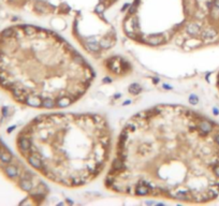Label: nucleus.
<instances>
[{"mask_svg": "<svg viewBox=\"0 0 219 206\" xmlns=\"http://www.w3.org/2000/svg\"><path fill=\"white\" fill-rule=\"evenodd\" d=\"M0 159H1L2 162L9 163L11 161V159H12V157H11L10 153H7V151H1V153H0Z\"/></svg>", "mask_w": 219, "mask_h": 206, "instance_id": "dca6fc26", "label": "nucleus"}, {"mask_svg": "<svg viewBox=\"0 0 219 206\" xmlns=\"http://www.w3.org/2000/svg\"><path fill=\"white\" fill-rule=\"evenodd\" d=\"M104 4H98L96 7V12L97 13H102L103 11H104Z\"/></svg>", "mask_w": 219, "mask_h": 206, "instance_id": "412c9836", "label": "nucleus"}, {"mask_svg": "<svg viewBox=\"0 0 219 206\" xmlns=\"http://www.w3.org/2000/svg\"><path fill=\"white\" fill-rule=\"evenodd\" d=\"M0 153H1V150H0Z\"/></svg>", "mask_w": 219, "mask_h": 206, "instance_id": "c85d7f7f", "label": "nucleus"}, {"mask_svg": "<svg viewBox=\"0 0 219 206\" xmlns=\"http://www.w3.org/2000/svg\"><path fill=\"white\" fill-rule=\"evenodd\" d=\"M56 104H55V101L51 98H44L42 99V107H45V109H53Z\"/></svg>", "mask_w": 219, "mask_h": 206, "instance_id": "ddd939ff", "label": "nucleus"}, {"mask_svg": "<svg viewBox=\"0 0 219 206\" xmlns=\"http://www.w3.org/2000/svg\"><path fill=\"white\" fill-rule=\"evenodd\" d=\"M74 59H75V62L80 63V64H84L85 61H84V58L81 56L80 54H74Z\"/></svg>", "mask_w": 219, "mask_h": 206, "instance_id": "aec40b11", "label": "nucleus"}, {"mask_svg": "<svg viewBox=\"0 0 219 206\" xmlns=\"http://www.w3.org/2000/svg\"><path fill=\"white\" fill-rule=\"evenodd\" d=\"M215 142L217 145H219V134H217V135L215 136Z\"/></svg>", "mask_w": 219, "mask_h": 206, "instance_id": "393cba45", "label": "nucleus"}, {"mask_svg": "<svg viewBox=\"0 0 219 206\" xmlns=\"http://www.w3.org/2000/svg\"><path fill=\"white\" fill-rule=\"evenodd\" d=\"M86 45L88 47V50H91V52H99V50L101 48L99 45V43L96 42V39L93 37H89L86 39Z\"/></svg>", "mask_w": 219, "mask_h": 206, "instance_id": "423d86ee", "label": "nucleus"}, {"mask_svg": "<svg viewBox=\"0 0 219 206\" xmlns=\"http://www.w3.org/2000/svg\"><path fill=\"white\" fill-rule=\"evenodd\" d=\"M186 31L190 36H197L200 33L201 29H200V26H198L197 24H189L186 27Z\"/></svg>", "mask_w": 219, "mask_h": 206, "instance_id": "9d476101", "label": "nucleus"}, {"mask_svg": "<svg viewBox=\"0 0 219 206\" xmlns=\"http://www.w3.org/2000/svg\"><path fill=\"white\" fill-rule=\"evenodd\" d=\"M141 90H142V88H141V86L138 85V84H132V85H130V87H129V92L131 93V95H139V93L141 92Z\"/></svg>", "mask_w": 219, "mask_h": 206, "instance_id": "2eb2a0df", "label": "nucleus"}, {"mask_svg": "<svg viewBox=\"0 0 219 206\" xmlns=\"http://www.w3.org/2000/svg\"><path fill=\"white\" fill-rule=\"evenodd\" d=\"M189 101H190V103H192V104H196L197 102H198V98H197L196 96H190V98H189Z\"/></svg>", "mask_w": 219, "mask_h": 206, "instance_id": "5701e85b", "label": "nucleus"}, {"mask_svg": "<svg viewBox=\"0 0 219 206\" xmlns=\"http://www.w3.org/2000/svg\"><path fill=\"white\" fill-rule=\"evenodd\" d=\"M99 45L103 50H107V48H110V47L112 46V41H111V39H109V38H103L102 40L100 41Z\"/></svg>", "mask_w": 219, "mask_h": 206, "instance_id": "4468645a", "label": "nucleus"}, {"mask_svg": "<svg viewBox=\"0 0 219 206\" xmlns=\"http://www.w3.org/2000/svg\"><path fill=\"white\" fill-rule=\"evenodd\" d=\"M28 161H29L30 165L33 166L34 169H36V170L43 169V163H42V161H41L40 157L38 156V153H32V155H30V156L28 157Z\"/></svg>", "mask_w": 219, "mask_h": 206, "instance_id": "f257e3e1", "label": "nucleus"}, {"mask_svg": "<svg viewBox=\"0 0 219 206\" xmlns=\"http://www.w3.org/2000/svg\"><path fill=\"white\" fill-rule=\"evenodd\" d=\"M25 103L32 107H42V100H41L40 97L38 96H27L26 100H25Z\"/></svg>", "mask_w": 219, "mask_h": 206, "instance_id": "f03ea898", "label": "nucleus"}, {"mask_svg": "<svg viewBox=\"0 0 219 206\" xmlns=\"http://www.w3.org/2000/svg\"><path fill=\"white\" fill-rule=\"evenodd\" d=\"M214 6L219 8V0H214Z\"/></svg>", "mask_w": 219, "mask_h": 206, "instance_id": "bb28decb", "label": "nucleus"}, {"mask_svg": "<svg viewBox=\"0 0 219 206\" xmlns=\"http://www.w3.org/2000/svg\"><path fill=\"white\" fill-rule=\"evenodd\" d=\"M20 186L25 191H30V190L32 189V183L29 179H26V178H23V179L20 180Z\"/></svg>", "mask_w": 219, "mask_h": 206, "instance_id": "f8f14e48", "label": "nucleus"}, {"mask_svg": "<svg viewBox=\"0 0 219 206\" xmlns=\"http://www.w3.org/2000/svg\"><path fill=\"white\" fill-rule=\"evenodd\" d=\"M198 129L203 133V134H207V133L212 132L213 130V123L208 120H201L198 123Z\"/></svg>", "mask_w": 219, "mask_h": 206, "instance_id": "7ed1b4c3", "label": "nucleus"}, {"mask_svg": "<svg viewBox=\"0 0 219 206\" xmlns=\"http://www.w3.org/2000/svg\"><path fill=\"white\" fill-rule=\"evenodd\" d=\"M124 169H125L124 159H121L120 157L117 156V158L114 160L113 163H112V172H113V173H118V172H121Z\"/></svg>", "mask_w": 219, "mask_h": 206, "instance_id": "39448f33", "label": "nucleus"}, {"mask_svg": "<svg viewBox=\"0 0 219 206\" xmlns=\"http://www.w3.org/2000/svg\"><path fill=\"white\" fill-rule=\"evenodd\" d=\"M18 145H20V148L22 149L23 153H26V151L31 149L30 141L27 137H20V141H18Z\"/></svg>", "mask_w": 219, "mask_h": 206, "instance_id": "6e6552de", "label": "nucleus"}, {"mask_svg": "<svg viewBox=\"0 0 219 206\" xmlns=\"http://www.w3.org/2000/svg\"><path fill=\"white\" fill-rule=\"evenodd\" d=\"M216 34H217V32H216L215 30L212 29V28H208V29H206L205 31L202 32V39H204V40H211L214 37H216Z\"/></svg>", "mask_w": 219, "mask_h": 206, "instance_id": "9b49d317", "label": "nucleus"}, {"mask_svg": "<svg viewBox=\"0 0 219 206\" xmlns=\"http://www.w3.org/2000/svg\"><path fill=\"white\" fill-rule=\"evenodd\" d=\"M211 14H212V16H214L215 18H219V8L216 7V6H214V7L212 8Z\"/></svg>", "mask_w": 219, "mask_h": 206, "instance_id": "6ab92c4d", "label": "nucleus"}, {"mask_svg": "<svg viewBox=\"0 0 219 206\" xmlns=\"http://www.w3.org/2000/svg\"><path fill=\"white\" fill-rule=\"evenodd\" d=\"M164 41H166L164 37H163V36H160V34H158V36H150V37L144 39V42L150 44V45H160V44H162Z\"/></svg>", "mask_w": 219, "mask_h": 206, "instance_id": "20e7f679", "label": "nucleus"}, {"mask_svg": "<svg viewBox=\"0 0 219 206\" xmlns=\"http://www.w3.org/2000/svg\"><path fill=\"white\" fill-rule=\"evenodd\" d=\"M164 88H166V89H170L171 87H169V85H164Z\"/></svg>", "mask_w": 219, "mask_h": 206, "instance_id": "cd10ccee", "label": "nucleus"}, {"mask_svg": "<svg viewBox=\"0 0 219 206\" xmlns=\"http://www.w3.org/2000/svg\"><path fill=\"white\" fill-rule=\"evenodd\" d=\"M214 173H215L216 176L219 177V164H218V165H216L215 167H214Z\"/></svg>", "mask_w": 219, "mask_h": 206, "instance_id": "b1692460", "label": "nucleus"}, {"mask_svg": "<svg viewBox=\"0 0 219 206\" xmlns=\"http://www.w3.org/2000/svg\"><path fill=\"white\" fill-rule=\"evenodd\" d=\"M73 100L71 99V98H69V97L67 96H63V97H60L59 99L56 101V105L58 107H61V109H63V107H69L70 104L72 103Z\"/></svg>", "mask_w": 219, "mask_h": 206, "instance_id": "0eeeda50", "label": "nucleus"}, {"mask_svg": "<svg viewBox=\"0 0 219 206\" xmlns=\"http://www.w3.org/2000/svg\"><path fill=\"white\" fill-rule=\"evenodd\" d=\"M136 7H138V6H135L134 4H133L132 6H130V8H129V12H128V13H129L130 15L134 13V12L136 11Z\"/></svg>", "mask_w": 219, "mask_h": 206, "instance_id": "4be33fe9", "label": "nucleus"}, {"mask_svg": "<svg viewBox=\"0 0 219 206\" xmlns=\"http://www.w3.org/2000/svg\"><path fill=\"white\" fill-rule=\"evenodd\" d=\"M13 34H14V29H12V28H8V29L2 31V36H4V38H10V37H12Z\"/></svg>", "mask_w": 219, "mask_h": 206, "instance_id": "a211bd4d", "label": "nucleus"}, {"mask_svg": "<svg viewBox=\"0 0 219 206\" xmlns=\"http://www.w3.org/2000/svg\"><path fill=\"white\" fill-rule=\"evenodd\" d=\"M23 30H24V32L26 33V34H28V36H32V34H34V33H36V28L34 26H24Z\"/></svg>", "mask_w": 219, "mask_h": 206, "instance_id": "f3484780", "label": "nucleus"}, {"mask_svg": "<svg viewBox=\"0 0 219 206\" xmlns=\"http://www.w3.org/2000/svg\"><path fill=\"white\" fill-rule=\"evenodd\" d=\"M4 171H6V174H7L9 177H11V178H15V177H17V176H18V174H20V172H18V169H17L15 165L6 166Z\"/></svg>", "mask_w": 219, "mask_h": 206, "instance_id": "1a4fd4ad", "label": "nucleus"}, {"mask_svg": "<svg viewBox=\"0 0 219 206\" xmlns=\"http://www.w3.org/2000/svg\"><path fill=\"white\" fill-rule=\"evenodd\" d=\"M213 111H214V114H215V115H218V114H219V110H218V109L214 107V109H213Z\"/></svg>", "mask_w": 219, "mask_h": 206, "instance_id": "a878e982", "label": "nucleus"}]
</instances>
